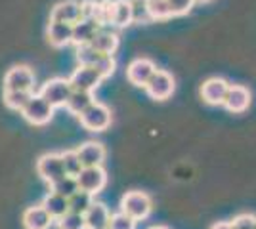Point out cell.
<instances>
[{"mask_svg":"<svg viewBox=\"0 0 256 229\" xmlns=\"http://www.w3.org/2000/svg\"><path fill=\"white\" fill-rule=\"evenodd\" d=\"M151 199L144 191H128L120 199V212L134 222H142L151 214Z\"/></svg>","mask_w":256,"mask_h":229,"instance_id":"obj_1","label":"cell"},{"mask_svg":"<svg viewBox=\"0 0 256 229\" xmlns=\"http://www.w3.org/2000/svg\"><path fill=\"white\" fill-rule=\"evenodd\" d=\"M36 94L44 101H48L54 109H56V107H65L69 96L73 94V88H71L67 78H64V76H54V78L44 82Z\"/></svg>","mask_w":256,"mask_h":229,"instance_id":"obj_2","label":"cell"},{"mask_svg":"<svg viewBox=\"0 0 256 229\" xmlns=\"http://www.w3.org/2000/svg\"><path fill=\"white\" fill-rule=\"evenodd\" d=\"M80 124L84 126L86 130L90 132H104L111 126V111L107 105L94 101L88 109H84L78 115Z\"/></svg>","mask_w":256,"mask_h":229,"instance_id":"obj_3","label":"cell"},{"mask_svg":"<svg viewBox=\"0 0 256 229\" xmlns=\"http://www.w3.org/2000/svg\"><path fill=\"white\" fill-rule=\"evenodd\" d=\"M4 92H34V73L31 67H12L4 76Z\"/></svg>","mask_w":256,"mask_h":229,"instance_id":"obj_4","label":"cell"},{"mask_svg":"<svg viewBox=\"0 0 256 229\" xmlns=\"http://www.w3.org/2000/svg\"><path fill=\"white\" fill-rule=\"evenodd\" d=\"M22 115L23 119L34 126H44L54 119V107L34 92L31 99L27 101V105L22 109Z\"/></svg>","mask_w":256,"mask_h":229,"instance_id":"obj_5","label":"cell"},{"mask_svg":"<svg viewBox=\"0 0 256 229\" xmlns=\"http://www.w3.org/2000/svg\"><path fill=\"white\" fill-rule=\"evenodd\" d=\"M36 172L48 186L56 184L58 180L65 178V168L62 163V153H46L36 163Z\"/></svg>","mask_w":256,"mask_h":229,"instance_id":"obj_6","label":"cell"},{"mask_svg":"<svg viewBox=\"0 0 256 229\" xmlns=\"http://www.w3.org/2000/svg\"><path fill=\"white\" fill-rule=\"evenodd\" d=\"M76 186L80 191H86L88 195L96 197L104 187L107 186V174L102 166H92V168H82L75 178Z\"/></svg>","mask_w":256,"mask_h":229,"instance_id":"obj_7","label":"cell"},{"mask_svg":"<svg viewBox=\"0 0 256 229\" xmlns=\"http://www.w3.org/2000/svg\"><path fill=\"white\" fill-rule=\"evenodd\" d=\"M67 80H69L71 88L76 90V92H88V94H94V90L102 84V80H104V78L98 75L94 67L78 65L75 71L71 73V76H69Z\"/></svg>","mask_w":256,"mask_h":229,"instance_id":"obj_8","label":"cell"},{"mask_svg":"<svg viewBox=\"0 0 256 229\" xmlns=\"http://www.w3.org/2000/svg\"><path fill=\"white\" fill-rule=\"evenodd\" d=\"M146 92L150 98L157 99V101H164V99L170 98L172 92H174V78L170 73L157 69L150 78V82L146 84Z\"/></svg>","mask_w":256,"mask_h":229,"instance_id":"obj_9","label":"cell"},{"mask_svg":"<svg viewBox=\"0 0 256 229\" xmlns=\"http://www.w3.org/2000/svg\"><path fill=\"white\" fill-rule=\"evenodd\" d=\"M155 71H157V67H155V63L151 59H148V57H136L126 67V78L130 84L146 88V84L150 82V78L153 76Z\"/></svg>","mask_w":256,"mask_h":229,"instance_id":"obj_10","label":"cell"},{"mask_svg":"<svg viewBox=\"0 0 256 229\" xmlns=\"http://www.w3.org/2000/svg\"><path fill=\"white\" fill-rule=\"evenodd\" d=\"M78 19H82L80 0H62V2H58L52 8V11H50V21L75 25Z\"/></svg>","mask_w":256,"mask_h":229,"instance_id":"obj_11","label":"cell"},{"mask_svg":"<svg viewBox=\"0 0 256 229\" xmlns=\"http://www.w3.org/2000/svg\"><path fill=\"white\" fill-rule=\"evenodd\" d=\"M230 90V82L224 78H208L201 86V98L208 103V105H224L226 94Z\"/></svg>","mask_w":256,"mask_h":229,"instance_id":"obj_12","label":"cell"},{"mask_svg":"<svg viewBox=\"0 0 256 229\" xmlns=\"http://www.w3.org/2000/svg\"><path fill=\"white\" fill-rule=\"evenodd\" d=\"M75 151L78 155V161L82 164V168L102 166L104 161H106V147L100 142H86Z\"/></svg>","mask_w":256,"mask_h":229,"instance_id":"obj_13","label":"cell"},{"mask_svg":"<svg viewBox=\"0 0 256 229\" xmlns=\"http://www.w3.org/2000/svg\"><path fill=\"white\" fill-rule=\"evenodd\" d=\"M224 105L232 113H243L250 105V92L241 84H230V90L226 94Z\"/></svg>","mask_w":256,"mask_h":229,"instance_id":"obj_14","label":"cell"},{"mask_svg":"<svg viewBox=\"0 0 256 229\" xmlns=\"http://www.w3.org/2000/svg\"><path fill=\"white\" fill-rule=\"evenodd\" d=\"M46 38L54 48H65L73 40V25L60 21H50L46 27Z\"/></svg>","mask_w":256,"mask_h":229,"instance_id":"obj_15","label":"cell"},{"mask_svg":"<svg viewBox=\"0 0 256 229\" xmlns=\"http://www.w3.org/2000/svg\"><path fill=\"white\" fill-rule=\"evenodd\" d=\"M136 17V8L132 0H113V19H111V27L117 29H124Z\"/></svg>","mask_w":256,"mask_h":229,"instance_id":"obj_16","label":"cell"},{"mask_svg":"<svg viewBox=\"0 0 256 229\" xmlns=\"http://www.w3.org/2000/svg\"><path fill=\"white\" fill-rule=\"evenodd\" d=\"M84 224L86 229H107L109 226V218H111V212L104 203H92L90 208L84 212Z\"/></svg>","mask_w":256,"mask_h":229,"instance_id":"obj_17","label":"cell"},{"mask_svg":"<svg viewBox=\"0 0 256 229\" xmlns=\"http://www.w3.org/2000/svg\"><path fill=\"white\" fill-rule=\"evenodd\" d=\"M54 220L40 205L29 207L23 212V228L25 229H50Z\"/></svg>","mask_w":256,"mask_h":229,"instance_id":"obj_18","label":"cell"},{"mask_svg":"<svg viewBox=\"0 0 256 229\" xmlns=\"http://www.w3.org/2000/svg\"><path fill=\"white\" fill-rule=\"evenodd\" d=\"M90 44L96 48L98 54L113 55L118 48V34L115 31H111V29H107V27H102Z\"/></svg>","mask_w":256,"mask_h":229,"instance_id":"obj_19","label":"cell"},{"mask_svg":"<svg viewBox=\"0 0 256 229\" xmlns=\"http://www.w3.org/2000/svg\"><path fill=\"white\" fill-rule=\"evenodd\" d=\"M100 29H102V27H100V23H98L96 19H78V21L73 25V40H71V42L75 44V46L90 44Z\"/></svg>","mask_w":256,"mask_h":229,"instance_id":"obj_20","label":"cell"},{"mask_svg":"<svg viewBox=\"0 0 256 229\" xmlns=\"http://www.w3.org/2000/svg\"><path fill=\"white\" fill-rule=\"evenodd\" d=\"M40 207L50 214V218L56 222V220H60L62 216H65L67 212H69V203H67V199L62 195H58V193H52V191H48L46 197L42 199V203H40Z\"/></svg>","mask_w":256,"mask_h":229,"instance_id":"obj_21","label":"cell"},{"mask_svg":"<svg viewBox=\"0 0 256 229\" xmlns=\"http://www.w3.org/2000/svg\"><path fill=\"white\" fill-rule=\"evenodd\" d=\"M94 101H96V99H94V94H88V92H76V90H73V94L69 96L67 103H65V109L78 117V115H80L84 109H88Z\"/></svg>","mask_w":256,"mask_h":229,"instance_id":"obj_22","label":"cell"},{"mask_svg":"<svg viewBox=\"0 0 256 229\" xmlns=\"http://www.w3.org/2000/svg\"><path fill=\"white\" fill-rule=\"evenodd\" d=\"M144 10L148 13L150 19H168L170 15V8H168V2L166 0H146L144 4Z\"/></svg>","mask_w":256,"mask_h":229,"instance_id":"obj_23","label":"cell"},{"mask_svg":"<svg viewBox=\"0 0 256 229\" xmlns=\"http://www.w3.org/2000/svg\"><path fill=\"white\" fill-rule=\"evenodd\" d=\"M67 203H69V212H75V214H80V216H84V212L90 208V205L94 203V197L88 195L86 191H76L75 195H71L67 199Z\"/></svg>","mask_w":256,"mask_h":229,"instance_id":"obj_24","label":"cell"},{"mask_svg":"<svg viewBox=\"0 0 256 229\" xmlns=\"http://www.w3.org/2000/svg\"><path fill=\"white\" fill-rule=\"evenodd\" d=\"M34 92H4V105L12 111H20L27 105Z\"/></svg>","mask_w":256,"mask_h":229,"instance_id":"obj_25","label":"cell"},{"mask_svg":"<svg viewBox=\"0 0 256 229\" xmlns=\"http://www.w3.org/2000/svg\"><path fill=\"white\" fill-rule=\"evenodd\" d=\"M76 61H78V65L82 67H94V63L98 61V57L102 54H98L96 48L92 46V44H80V46H76Z\"/></svg>","mask_w":256,"mask_h":229,"instance_id":"obj_26","label":"cell"},{"mask_svg":"<svg viewBox=\"0 0 256 229\" xmlns=\"http://www.w3.org/2000/svg\"><path fill=\"white\" fill-rule=\"evenodd\" d=\"M50 191H52V193H58V195H62V197H65V199H69V197L75 195L76 191H78V186H76L75 178L65 176V178L58 180L56 184H52V186H50Z\"/></svg>","mask_w":256,"mask_h":229,"instance_id":"obj_27","label":"cell"},{"mask_svg":"<svg viewBox=\"0 0 256 229\" xmlns=\"http://www.w3.org/2000/svg\"><path fill=\"white\" fill-rule=\"evenodd\" d=\"M62 163H64L65 174L71 176V178H76L78 172L82 170V164L78 161V155H76L75 149H69V151L62 153Z\"/></svg>","mask_w":256,"mask_h":229,"instance_id":"obj_28","label":"cell"},{"mask_svg":"<svg viewBox=\"0 0 256 229\" xmlns=\"http://www.w3.org/2000/svg\"><path fill=\"white\" fill-rule=\"evenodd\" d=\"M94 69H96V73L102 78H107V76H111L115 73V69H117V61H115V57L113 55H100L98 57V61L94 63Z\"/></svg>","mask_w":256,"mask_h":229,"instance_id":"obj_29","label":"cell"},{"mask_svg":"<svg viewBox=\"0 0 256 229\" xmlns=\"http://www.w3.org/2000/svg\"><path fill=\"white\" fill-rule=\"evenodd\" d=\"M111 19H113V0H102L98 2V13L96 21L100 23V27H111Z\"/></svg>","mask_w":256,"mask_h":229,"instance_id":"obj_30","label":"cell"},{"mask_svg":"<svg viewBox=\"0 0 256 229\" xmlns=\"http://www.w3.org/2000/svg\"><path fill=\"white\" fill-rule=\"evenodd\" d=\"M56 224H58V229H86L84 218L75 212H67L65 216L56 220Z\"/></svg>","mask_w":256,"mask_h":229,"instance_id":"obj_31","label":"cell"},{"mask_svg":"<svg viewBox=\"0 0 256 229\" xmlns=\"http://www.w3.org/2000/svg\"><path fill=\"white\" fill-rule=\"evenodd\" d=\"M107 229H136V222L124 216L122 212H115L109 218V226Z\"/></svg>","mask_w":256,"mask_h":229,"instance_id":"obj_32","label":"cell"},{"mask_svg":"<svg viewBox=\"0 0 256 229\" xmlns=\"http://www.w3.org/2000/svg\"><path fill=\"white\" fill-rule=\"evenodd\" d=\"M168 2V8H170V15H186L188 11L193 8L195 0H166Z\"/></svg>","mask_w":256,"mask_h":229,"instance_id":"obj_33","label":"cell"},{"mask_svg":"<svg viewBox=\"0 0 256 229\" xmlns=\"http://www.w3.org/2000/svg\"><path fill=\"white\" fill-rule=\"evenodd\" d=\"M254 220L256 216H252V214H239L230 224L234 229H252L254 228Z\"/></svg>","mask_w":256,"mask_h":229,"instance_id":"obj_34","label":"cell"},{"mask_svg":"<svg viewBox=\"0 0 256 229\" xmlns=\"http://www.w3.org/2000/svg\"><path fill=\"white\" fill-rule=\"evenodd\" d=\"M210 229H234V228H232V224H230V222H216Z\"/></svg>","mask_w":256,"mask_h":229,"instance_id":"obj_35","label":"cell"},{"mask_svg":"<svg viewBox=\"0 0 256 229\" xmlns=\"http://www.w3.org/2000/svg\"><path fill=\"white\" fill-rule=\"evenodd\" d=\"M150 229H168V228H164V226H155V228H150Z\"/></svg>","mask_w":256,"mask_h":229,"instance_id":"obj_36","label":"cell"},{"mask_svg":"<svg viewBox=\"0 0 256 229\" xmlns=\"http://www.w3.org/2000/svg\"><path fill=\"white\" fill-rule=\"evenodd\" d=\"M140 4H142V6H144V4H146V0H138Z\"/></svg>","mask_w":256,"mask_h":229,"instance_id":"obj_37","label":"cell"},{"mask_svg":"<svg viewBox=\"0 0 256 229\" xmlns=\"http://www.w3.org/2000/svg\"><path fill=\"white\" fill-rule=\"evenodd\" d=\"M199 2H210V0H199Z\"/></svg>","mask_w":256,"mask_h":229,"instance_id":"obj_38","label":"cell"},{"mask_svg":"<svg viewBox=\"0 0 256 229\" xmlns=\"http://www.w3.org/2000/svg\"><path fill=\"white\" fill-rule=\"evenodd\" d=\"M252 229H256V220H254V228H252Z\"/></svg>","mask_w":256,"mask_h":229,"instance_id":"obj_39","label":"cell"}]
</instances>
